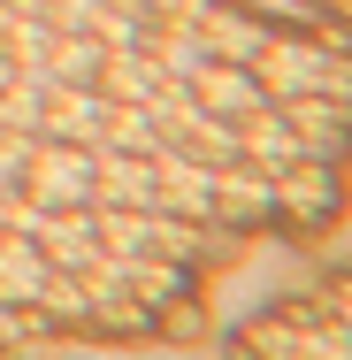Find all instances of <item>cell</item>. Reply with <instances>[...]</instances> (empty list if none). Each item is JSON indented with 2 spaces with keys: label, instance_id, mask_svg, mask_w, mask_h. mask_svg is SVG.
<instances>
[{
  "label": "cell",
  "instance_id": "52a82bcc",
  "mask_svg": "<svg viewBox=\"0 0 352 360\" xmlns=\"http://www.w3.org/2000/svg\"><path fill=\"white\" fill-rule=\"evenodd\" d=\"M330 207H337V176H330V161H291V169H276V215L322 222Z\"/></svg>",
  "mask_w": 352,
  "mask_h": 360
},
{
  "label": "cell",
  "instance_id": "ffe728a7",
  "mask_svg": "<svg viewBox=\"0 0 352 360\" xmlns=\"http://www.w3.org/2000/svg\"><path fill=\"white\" fill-rule=\"evenodd\" d=\"M8 192H15V184H0V215H8Z\"/></svg>",
  "mask_w": 352,
  "mask_h": 360
},
{
  "label": "cell",
  "instance_id": "d6986e66",
  "mask_svg": "<svg viewBox=\"0 0 352 360\" xmlns=\"http://www.w3.org/2000/svg\"><path fill=\"white\" fill-rule=\"evenodd\" d=\"M39 8H46V0H8V15H39Z\"/></svg>",
  "mask_w": 352,
  "mask_h": 360
},
{
  "label": "cell",
  "instance_id": "5b68a950",
  "mask_svg": "<svg viewBox=\"0 0 352 360\" xmlns=\"http://www.w3.org/2000/svg\"><path fill=\"white\" fill-rule=\"evenodd\" d=\"M184 92H192V100H200L207 115H222V123H237V115H253V108H268L245 62H200V70L184 77Z\"/></svg>",
  "mask_w": 352,
  "mask_h": 360
},
{
  "label": "cell",
  "instance_id": "e0dca14e",
  "mask_svg": "<svg viewBox=\"0 0 352 360\" xmlns=\"http://www.w3.org/2000/svg\"><path fill=\"white\" fill-rule=\"evenodd\" d=\"M131 299H138V307L184 299V261H153V253H138V261H131Z\"/></svg>",
  "mask_w": 352,
  "mask_h": 360
},
{
  "label": "cell",
  "instance_id": "6da1fadb",
  "mask_svg": "<svg viewBox=\"0 0 352 360\" xmlns=\"http://www.w3.org/2000/svg\"><path fill=\"white\" fill-rule=\"evenodd\" d=\"M23 192H39L46 207H92V146L39 139L31 169H23Z\"/></svg>",
  "mask_w": 352,
  "mask_h": 360
},
{
  "label": "cell",
  "instance_id": "3957f363",
  "mask_svg": "<svg viewBox=\"0 0 352 360\" xmlns=\"http://www.w3.org/2000/svg\"><path fill=\"white\" fill-rule=\"evenodd\" d=\"M214 222H237V230L276 222V176L253 161H222L214 169Z\"/></svg>",
  "mask_w": 352,
  "mask_h": 360
},
{
  "label": "cell",
  "instance_id": "9a60e30c",
  "mask_svg": "<svg viewBox=\"0 0 352 360\" xmlns=\"http://www.w3.org/2000/svg\"><path fill=\"white\" fill-rule=\"evenodd\" d=\"M92 230H100V245H107V253L138 261L145 238H153V207H92Z\"/></svg>",
  "mask_w": 352,
  "mask_h": 360
},
{
  "label": "cell",
  "instance_id": "ac0fdd59",
  "mask_svg": "<svg viewBox=\"0 0 352 360\" xmlns=\"http://www.w3.org/2000/svg\"><path fill=\"white\" fill-rule=\"evenodd\" d=\"M31 131H0V184H23V169H31Z\"/></svg>",
  "mask_w": 352,
  "mask_h": 360
},
{
  "label": "cell",
  "instance_id": "277c9868",
  "mask_svg": "<svg viewBox=\"0 0 352 360\" xmlns=\"http://www.w3.org/2000/svg\"><path fill=\"white\" fill-rule=\"evenodd\" d=\"M283 108V123L299 131V153L306 161H337L352 139V115L337 108V100H322V92H299V100H276Z\"/></svg>",
  "mask_w": 352,
  "mask_h": 360
},
{
  "label": "cell",
  "instance_id": "30bf717a",
  "mask_svg": "<svg viewBox=\"0 0 352 360\" xmlns=\"http://www.w3.org/2000/svg\"><path fill=\"white\" fill-rule=\"evenodd\" d=\"M39 253H46L54 269H77V261H92V253H100L92 207H54V215H46V230H39Z\"/></svg>",
  "mask_w": 352,
  "mask_h": 360
},
{
  "label": "cell",
  "instance_id": "8fae6325",
  "mask_svg": "<svg viewBox=\"0 0 352 360\" xmlns=\"http://www.w3.org/2000/svg\"><path fill=\"white\" fill-rule=\"evenodd\" d=\"M100 146H115V153H145V161H153L169 139H161V123H153L145 108H131V100H107V115H100Z\"/></svg>",
  "mask_w": 352,
  "mask_h": 360
},
{
  "label": "cell",
  "instance_id": "ba28073f",
  "mask_svg": "<svg viewBox=\"0 0 352 360\" xmlns=\"http://www.w3.org/2000/svg\"><path fill=\"white\" fill-rule=\"evenodd\" d=\"M192 31H200V46H207L214 62H253V54H261V39H268L253 15H237V8H222V0L200 8V23H192Z\"/></svg>",
  "mask_w": 352,
  "mask_h": 360
},
{
  "label": "cell",
  "instance_id": "4fadbf2b",
  "mask_svg": "<svg viewBox=\"0 0 352 360\" xmlns=\"http://www.w3.org/2000/svg\"><path fill=\"white\" fill-rule=\"evenodd\" d=\"M39 123H46V70H15L0 84V131H31L39 139Z\"/></svg>",
  "mask_w": 352,
  "mask_h": 360
},
{
  "label": "cell",
  "instance_id": "2e32d148",
  "mask_svg": "<svg viewBox=\"0 0 352 360\" xmlns=\"http://www.w3.org/2000/svg\"><path fill=\"white\" fill-rule=\"evenodd\" d=\"M0 46H8L15 70H46V54H54V23H46V15H8V23H0Z\"/></svg>",
  "mask_w": 352,
  "mask_h": 360
},
{
  "label": "cell",
  "instance_id": "5bb4252c",
  "mask_svg": "<svg viewBox=\"0 0 352 360\" xmlns=\"http://www.w3.org/2000/svg\"><path fill=\"white\" fill-rule=\"evenodd\" d=\"M31 307L46 314V330H84V322H92V291L77 284L70 269H54V276H46V291H39Z\"/></svg>",
  "mask_w": 352,
  "mask_h": 360
},
{
  "label": "cell",
  "instance_id": "8992f818",
  "mask_svg": "<svg viewBox=\"0 0 352 360\" xmlns=\"http://www.w3.org/2000/svg\"><path fill=\"white\" fill-rule=\"evenodd\" d=\"M100 115H107L100 84H46V123H39V139L100 146Z\"/></svg>",
  "mask_w": 352,
  "mask_h": 360
},
{
  "label": "cell",
  "instance_id": "9c48e42d",
  "mask_svg": "<svg viewBox=\"0 0 352 360\" xmlns=\"http://www.w3.org/2000/svg\"><path fill=\"white\" fill-rule=\"evenodd\" d=\"M54 276V261L39 253V238H15V230H0V291L15 299V307H31L39 291Z\"/></svg>",
  "mask_w": 352,
  "mask_h": 360
},
{
  "label": "cell",
  "instance_id": "7c38bea8",
  "mask_svg": "<svg viewBox=\"0 0 352 360\" xmlns=\"http://www.w3.org/2000/svg\"><path fill=\"white\" fill-rule=\"evenodd\" d=\"M107 62V46L92 31H54V54H46V84H92Z\"/></svg>",
  "mask_w": 352,
  "mask_h": 360
},
{
  "label": "cell",
  "instance_id": "7a4b0ae2",
  "mask_svg": "<svg viewBox=\"0 0 352 360\" xmlns=\"http://www.w3.org/2000/svg\"><path fill=\"white\" fill-rule=\"evenodd\" d=\"M153 207L184 222H214V169L192 161L184 146H161L153 153Z\"/></svg>",
  "mask_w": 352,
  "mask_h": 360
}]
</instances>
